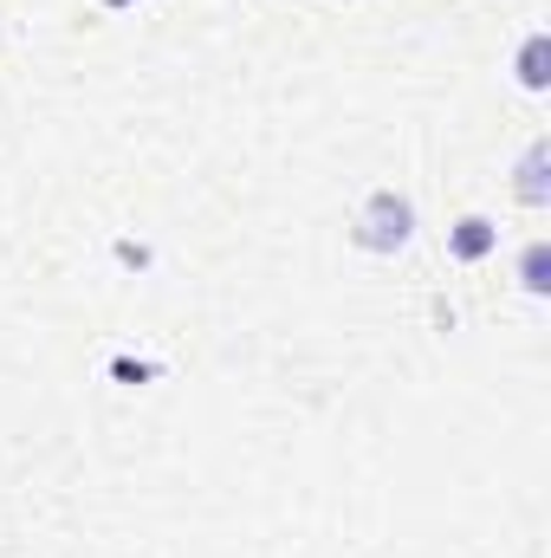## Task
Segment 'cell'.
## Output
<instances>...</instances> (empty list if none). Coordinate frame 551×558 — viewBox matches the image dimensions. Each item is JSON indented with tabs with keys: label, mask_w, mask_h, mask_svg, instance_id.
I'll return each mask as SVG.
<instances>
[{
	"label": "cell",
	"mask_w": 551,
	"mask_h": 558,
	"mask_svg": "<svg viewBox=\"0 0 551 558\" xmlns=\"http://www.w3.org/2000/svg\"><path fill=\"white\" fill-rule=\"evenodd\" d=\"M409 234H415V208H409V195H396V189H383V195H370L364 202V215H357V247L364 254H396V247H409Z\"/></svg>",
	"instance_id": "1"
},
{
	"label": "cell",
	"mask_w": 551,
	"mask_h": 558,
	"mask_svg": "<svg viewBox=\"0 0 551 558\" xmlns=\"http://www.w3.org/2000/svg\"><path fill=\"white\" fill-rule=\"evenodd\" d=\"M493 247H500V228H493L487 215H467V221L448 228V254H454V260H487Z\"/></svg>",
	"instance_id": "2"
},
{
	"label": "cell",
	"mask_w": 551,
	"mask_h": 558,
	"mask_svg": "<svg viewBox=\"0 0 551 558\" xmlns=\"http://www.w3.org/2000/svg\"><path fill=\"white\" fill-rule=\"evenodd\" d=\"M546 162H551V149H546V143H532V149H526V162H519V202H532V208H539V202L551 195Z\"/></svg>",
	"instance_id": "3"
},
{
	"label": "cell",
	"mask_w": 551,
	"mask_h": 558,
	"mask_svg": "<svg viewBox=\"0 0 551 558\" xmlns=\"http://www.w3.org/2000/svg\"><path fill=\"white\" fill-rule=\"evenodd\" d=\"M546 59H551V39L532 33V39L519 46V85H526V92H546Z\"/></svg>",
	"instance_id": "4"
},
{
	"label": "cell",
	"mask_w": 551,
	"mask_h": 558,
	"mask_svg": "<svg viewBox=\"0 0 551 558\" xmlns=\"http://www.w3.org/2000/svg\"><path fill=\"white\" fill-rule=\"evenodd\" d=\"M519 286H526V292H539V299L551 292V247H546V241H532V247H526V260H519Z\"/></svg>",
	"instance_id": "5"
},
{
	"label": "cell",
	"mask_w": 551,
	"mask_h": 558,
	"mask_svg": "<svg viewBox=\"0 0 551 558\" xmlns=\"http://www.w3.org/2000/svg\"><path fill=\"white\" fill-rule=\"evenodd\" d=\"M105 7H131V0H105Z\"/></svg>",
	"instance_id": "6"
}]
</instances>
